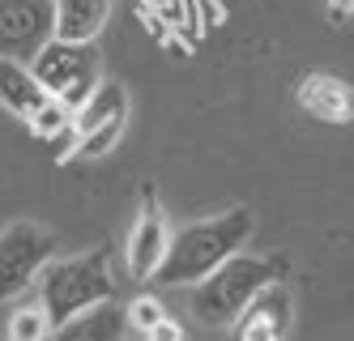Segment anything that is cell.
Returning a JSON list of instances; mask_svg holds the SVG:
<instances>
[{
	"label": "cell",
	"instance_id": "6da1fadb",
	"mask_svg": "<svg viewBox=\"0 0 354 341\" xmlns=\"http://www.w3.org/2000/svg\"><path fill=\"white\" fill-rule=\"evenodd\" d=\"M252 226H257L252 209H226L218 218H205V222H192L184 230H175L167 260L158 269V282H167V286L205 282L214 269H222L231 256L243 252V243L252 239Z\"/></svg>",
	"mask_w": 354,
	"mask_h": 341
},
{
	"label": "cell",
	"instance_id": "7a4b0ae2",
	"mask_svg": "<svg viewBox=\"0 0 354 341\" xmlns=\"http://www.w3.org/2000/svg\"><path fill=\"white\" fill-rule=\"evenodd\" d=\"M277 273H273V260H261V256H231L222 269H214L205 282L192 286V311L201 324L209 329H235V320L252 307L265 286H273Z\"/></svg>",
	"mask_w": 354,
	"mask_h": 341
},
{
	"label": "cell",
	"instance_id": "3957f363",
	"mask_svg": "<svg viewBox=\"0 0 354 341\" xmlns=\"http://www.w3.org/2000/svg\"><path fill=\"white\" fill-rule=\"evenodd\" d=\"M111 299H115V282L107 273V252H86L68 260L56 256L39 277V303L47 307L52 324H64Z\"/></svg>",
	"mask_w": 354,
	"mask_h": 341
},
{
	"label": "cell",
	"instance_id": "277c9868",
	"mask_svg": "<svg viewBox=\"0 0 354 341\" xmlns=\"http://www.w3.org/2000/svg\"><path fill=\"white\" fill-rule=\"evenodd\" d=\"M39 86L60 98L64 107L77 111L82 102L103 86V51L98 43H64V39H47L39 47V56L30 60Z\"/></svg>",
	"mask_w": 354,
	"mask_h": 341
},
{
	"label": "cell",
	"instance_id": "5b68a950",
	"mask_svg": "<svg viewBox=\"0 0 354 341\" xmlns=\"http://www.w3.org/2000/svg\"><path fill=\"white\" fill-rule=\"evenodd\" d=\"M60 256V239L39 222H9L0 230V303L39 286L43 269Z\"/></svg>",
	"mask_w": 354,
	"mask_h": 341
},
{
	"label": "cell",
	"instance_id": "8992f818",
	"mask_svg": "<svg viewBox=\"0 0 354 341\" xmlns=\"http://www.w3.org/2000/svg\"><path fill=\"white\" fill-rule=\"evenodd\" d=\"M52 35H56L52 0H0V60L30 64Z\"/></svg>",
	"mask_w": 354,
	"mask_h": 341
},
{
	"label": "cell",
	"instance_id": "52a82bcc",
	"mask_svg": "<svg viewBox=\"0 0 354 341\" xmlns=\"http://www.w3.org/2000/svg\"><path fill=\"white\" fill-rule=\"evenodd\" d=\"M171 226L162 218V205H158V192L154 183L141 188V205H137V218H133V230H129V273L137 282H149L158 277L162 260H167V248H171Z\"/></svg>",
	"mask_w": 354,
	"mask_h": 341
},
{
	"label": "cell",
	"instance_id": "ba28073f",
	"mask_svg": "<svg viewBox=\"0 0 354 341\" xmlns=\"http://www.w3.org/2000/svg\"><path fill=\"white\" fill-rule=\"evenodd\" d=\"M290 320H295V299H290V291L282 282H273L235 320V337L239 341H286Z\"/></svg>",
	"mask_w": 354,
	"mask_h": 341
},
{
	"label": "cell",
	"instance_id": "9c48e42d",
	"mask_svg": "<svg viewBox=\"0 0 354 341\" xmlns=\"http://www.w3.org/2000/svg\"><path fill=\"white\" fill-rule=\"evenodd\" d=\"M299 107L324 124H346L354 120V90L333 73H312L299 86Z\"/></svg>",
	"mask_w": 354,
	"mask_h": 341
},
{
	"label": "cell",
	"instance_id": "30bf717a",
	"mask_svg": "<svg viewBox=\"0 0 354 341\" xmlns=\"http://www.w3.org/2000/svg\"><path fill=\"white\" fill-rule=\"evenodd\" d=\"M56 9V35L64 43H94L111 17V0H52Z\"/></svg>",
	"mask_w": 354,
	"mask_h": 341
},
{
	"label": "cell",
	"instance_id": "8fae6325",
	"mask_svg": "<svg viewBox=\"0 0 354 341\" xmlns=\"http://www.w3.org/2000/svg\"><path fill=\"white\" fill-rule=\"evenodd\" d=\"M52 341H129V316L115 303H98L82 316L56 324Z\"/></svg>",
	"mask_w": 354,
	"mask_h": 341
},
{
	"label": "cell",
	"instance_id": "7c38bea8",
	"mask_svg": "<svg viewBox=\"0 0 354 341\" xmlns=\"http://www.w3.org/2000/svg\"><path fill=\"white\" fill-rule=\"evenodd\" d=\"M47 98H52V94L39 86V77H35L30 64H21V60H0V107H5L9 116L30 120Z\"/></svg>",
	"mask_w": 354,
	"mask_h": 341
},
{
	"label": "cell",
	"instance_id": "4fadbf2b",
	"mask_svg": "<svg viewBox=\"0 0 354 341\" xmlns=\"http://www.w3.org/2000/svg\"><path fill=\"white\" fill-rule=\"evenodd\" d=\"M111 120H129V90H124L120 82H111V77H103V86L73 111V133H77V141H82L86 133H94V128H103Z\"/></svg>",
	"mask_w": 354,
	"mask_h": 341
},
{
	"label": "cell",
	"instance_id": "5bb4252c",
	"mask_svg": "<svg viewBox=\"0 0 354 341\" xmlns=\"http://www.w3.org/2000/svg\"><path fill=\"white\" fill-rule=\"evenodd\" d=\"M52 333H56V324H52V316H47V307L39 299L17 307L9 316V341H52Z\"/></svg>",
	"mask_w": 354,
	"mask_h": 341
},
{
	"label": "cell",
	"instance_id": "9a60e30c",
	"mask_svg": "<svg viewBox=\"0 0 354 341\" xmlns=\"http://www.w3.org/2000/svg\"><path fill=\"white\" fill-rule=\"evenodd\" d=\"M26 124H30V133H35L39 141H56L64 128L73 124V107H64L60 98H47V102H43V107H39Z\"/></svg>",
	"mask_w": 354,
	"mask_h": 341
},
{
	"label": "cell",
	"instance_id": "2e32d148",
	"mask_svg": "<svg viewBox=\"0 0 354 341\" xmlns=\"http://www.w3.org/2000/svg\"><path fill=\"white\" fill-rule=\"evenodd\" d=\"M124 124H129V120H111L103 128H94V133H86L77 141V149H73V158H103V154H111L115 141H120V133H124Z\"/></svg>",
	"mask_w": 354,
	"mask_h": 341
},
{
	"label": "cell",
	"instance_id": "e0dca14e",
	"mask_svg": "<svg viewBox=\"0 0 354 341\" xmlns=\"http://www.w3.org/2000/svg\"><path fill=\"white\" fill-rule=\"evenodd\" d=\"M124 316H129V333H149L154 324H162L167 320V311H162V303L154 299V295H137L129 307H124Z\"/></svg>",
	"mask_w": 354,
	"mask_h": 341
},
{
	"label": "cell",
	"instance_id": "ac0fdd59",
	"mask_svg": "<svg viewBox=\"0 0 354 341\" xmlns=\"http://www.w3.org/2000/svg\"><path fill=\"white\" fill-rule=\"evenodd\" d=\"M145 341H184V329L175 324V320H162V324H154L145 333Z\"/></svg>",
	"mask_w": 354,
	"mask_h": 341
},
{
	"label": "cell",
	"instance_id": "d6986e66",
	"mask_svg": "<svg viewBox=\"0 0 354 341\" xmlns=\"http://www.w3.org/2000/svg\"><path fill=\"white\" fill-rule=\"evenodd\" d=\"M354 13V0H328V17L333 21H346Z\"/></svg>",
	"mask_w": 354,
	"mask_h": 341
}]
</instances>
